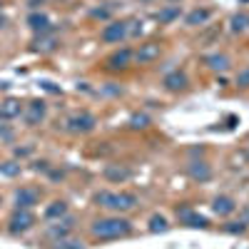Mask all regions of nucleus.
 <instances>
[{
	"mask_svg": "<svg viewBox=\"0 0 249 249\" xmlns=\"http://www.w3.org/2000/svg\"><path fill=\"white\" fill-rule=\"evenodd\" d=\"M40 85H43V90H48V92H53V95H60V88H55L53 82H48V80L40 82Z\"/></svg>",
	"mask_w": 249,
	"mask_h": 249,
	"instance_id": "obj_32",
	"label": "nucleus"
},
{
	"mask_svg": "<svg viewBox=\"0 0 249 249\" xmlns=\"http://www.w3.org/2000/svg\"><path fill=\"white\" fill-rule=\"evenodd\" d=\"M247 28H249V15L247 13H239V15L232 18V30L234 33H244Z\"/></svg>",
	"mask_w": 249,
	"mask_h": 249,
	"instance_id": "obj_25",
	"label": "nucleus"
},
{
	"mask_svg": "<svg viewBox=\"0 0 249 249\" xmlns=\"http://www.w3.org/2000/svg\"><path fill=\"white\" fill-rule=\"evenodd\" d=\"M167 219H164L162 214H152L150 217V232H167Z\"/></svg>",
	"mask_w": 249,
	"mask_h": 249,
	"instance_id": "obj_24",
	"label": "nucleus"
},
{
	"mask_svg": "<svg viewBox=\"0 0 249 249\" xmlns=\"http://www.w3.org/2000/svg\"><path fill=\"white\" fill-rule=\"evenodd\" d=\"M45 112H48V107H45V102L43 100H33L30 105H28V110H25V122L30 124H40L45 120Z\"/></svg>",
	"mask_w": 249,
	"mask_h": 249,
	"instance_id": "obj_7",
	"label": "nucleus"
},
{
	"mask_svg": "<svg viewBox=\"0 0 249 249\" xmlns=\"http://www.w3.org/2000/svg\"><path fill=\"white\" fill-rule=\"evenodd\" d=\"M55 45H57V40H55L53 35H48V33H43V35H40V40H37V48L45 50V53L55 50Z\"/></svg>",
	"mask_w": 249,
	"mask_h": 249,
	"instance_id": "obj_26",
	"label": "nucleus"
},
{
	"mask_svg": "<svg viewBox=\"0 0 249 249\" xmlns=\"http://www.w3.org/2000/svg\"><path fill=\"white\" fill-rule=\"evenodd\" d=\"M20 172H23V167H20V162L15 160H8V162H0V175L3 177H20Z\"/></svg>",
	"mask_w": 249,
	"mask_h": 249,
	"instance_id": "obj_21",
	"label": "nucleus"
},
{
	"mask_svg": "<svg viewBox=\"0 0 249 249\" xmlns=\"http://www.w3.org/2000/svg\"><path fill=\"white\" fill-rule=\"evenodd\" d=\"M40 3H43V0H30V5H33V8H37Z\"/></svg>",
	"mask_w": 249,
	"mask_h": 249,
	"instance_id": "obj_34",
	"label": "nucleus"
},
{
	"mask_svg": "<svg viewBox=\"0 0 249 249\" xmlns=\"http://www.w3.org/2000/svg\"><path fill=\"white\" fill-rule=\"evenodd\" d=\"M130 170L127 167H117V164H110V167L105 170V179L110 182H124V179H130Z\"/></svg>",
	"mask_w": 249,
	"mask_h": 249,
	"instance_id": "obj_16",
	"label": "nucleus"
},
{
	"mask_svg": "<svg viewBox=\"0 0 249 249\" xmlns=\"http://www.w3.org/2000/svg\"><path fill=\"white\" fill-rule=\"evenodd\" d=\"M20 112H23V105L18 97H8L0 102V120H15L20 117Z\"/></svg>",
	"mask_w": 249,
	"mask_h": 249,
	"instance_id": "obj_9",
	"label": "nucleus"
},
{
	"mask_svg": "<svg viewBox=\"0 0 249 249\" xmlns=\"http://www.w3.org/2000/svg\"><path fill=\"white\" fill-rule=\"evenodd\" d=\"M70 230H72V219H62V222H57V224L50 227L48 234L55 237V239H65V237L70 234Z\"/></svg>",
	"mask_w": 249,
	"mask_h": 249,
	"instance_id": "obj_17",
	"label": "nucleus"
},
{
	"mask_svg": "<svg viewBox=\"0 0 249 249\" xmlns=\"http://www.w3.org/2000/svg\"><path fill=\"white\" fill-rule=\"evenodd\" d=\"M82 244L77 242V239H60L57 242V249H80Z\"/></svg>",
	"mask_w": 249,
	"mask_h": 249,
	"instance_id": "obj_27",
	"label": "nucleus"
},
{
	"mask_svg": "<svg viewBox=\"0 0 249 249\" xmlns=\"http://www.w3.org/2000/svg\"><path fill=\"white\" fill-rule=\"evenodd\" d=\"M95 117L90 115V112H77V115H72L70 120H68V127H70V132H92L95 130Z\"/></svg>",
	"mask_w": 249,
	"mask_h": 249,
	"instance_id": "obj_5",
	"label": "nucleus"
},
{
	"mask_svg": "<svg viewBox=\"0 0 249 249\" xmlns=\"http://www.w3.org/2000/svg\"><path fill=\"white\" fill-rule=\"evenodd\" d=\"M170 3H179V0H170Z\"/></svg>",
	"mask_w": 249,
	"mask_h": 249,
	"instance_id": "obj_35",
	"label": "nucleus"
},
{
	"mask_svg": "<svg viewBox=\"0 0 249 249\" xmlns=\"http://www.w3.org/2000/svg\"><path fill=\"white\" fill-rule=\"evenodd\" d=\"M162 85L164 90H170V92H182L187 88V75L182 70H175V72H167L162 80Z\"/></svg>",
	"mask_w": 249,
	"mask_h": 249,
	"instance_id": "obj_8",
	"label": "nucleus"
},
{
	"mask_svg": "<svg viewBox=\"0 0 249 249\" xmlns=\"http://www.w3.org/2000/svg\"><path fill=\"white\" fill-rule=\"evenodd\" d=\"M160 53H162L160 43H144V45H140V48H137L135 60H137V62H152V60H157V57H160Z\"/></svg>",
	"mask_w": 249,
	"mask_h": 249,
	"instance_id": "obj_11",
	"label": "nucleus"
},
{
	"mask_svg": "<svg viewBox=\"0 0 249 249\" xmlns=\"http://www.w3.org/2000/svg\"><path fill=\"white\" fill-rule=\"evenodd\" d=\"M37 202H40V192L35 190V187H20V190L15 192L18 210H30V207H35Z\"/></svg>",
	"mask_w": 249,
	"mask_h": 249,
	"instance_id": "obj_6",
	"label": "nucleus"
},
{
	"mask_svg": "<svg viewBox=\"0 0 249 249\" xmlns=\"http://www.w3.org/2000/svg\"><path fill=\"white\" fill-rule=\"evenodd\" d=\"M177 217L184 222V224H190V227H207L210 222H207V217L197 214L195 210H190V207H182V210H177Z\"/></svg>",
	"mask_w": 249,
	"mask_h": 249,
	"instance_id": "obj_12",
	"label": "nucleus"
},
{
	"mask_svg": "<svg viewBox=\"0 0 249 249\" xmlns=\"http://www.w3.org/2000/svg\"><path fill=\"white\" fill-rule=\"evenodd\" d=\"M30 152H33L30 147H23V150H20V147H18V150H15V155H18V157H28Z\"/></svg>",
	"mask_w": 249,
	"mask_h": 249,
	"instance_id": "obj_33",
	"label": "nucleus"
},
{
	"mask_svg": "<svg viewBox=\"0 0 249 249\" xmlns=\"http://www.w3.org/2000/svg\"><path fill=\"white\" fill-rule=\"evenodd\" d=\"M10 227V234H23V232H28L30 227L35 224V214L30 212V210H18L13 217H10V222H8Z\"/></svg>",
	"mask_w": 249,
	"mask_h": 249,
	"instance_id": "obj_3",
	"label": "nucleus"
},
{
	"mask_svg": "<svg viewBox=\"0 0 249 249\" xmlns=\"http://www.w3.org/2000/svg\"><path fill=\"white\" fill-rule=\"evenodd\" d=\"M147 124H150V117L144 115V112H135V115L130 117V127H132V130H144Z\"/></svg>",
	"mask_w": 249,
	"mask_h": 249,
	"instance_id": "obj_23",
	"label": "nucleus"
},
{
	"mask_svg": "<svg viewBox=\"0 0 249 249\" xmlns=\"http://www.w3.org/2000/svg\"><path fill=\"white\" fill-rule=\"evenodd\" d=\"M100 37H102V43H110V45L112 43H120V40L127 37V23H122V20H112L110 25L102 28Z\"/></svg>",
	"mask_w": 249,
	"mask_h": 249,
	"instance_id": "obj_4",
	"label": "nucleus"
},
{
	"mask_svg": "<svg viewBox=\"0 0 249 249\" xmlns=\"http://www.w3.org/2000/svg\"><path fill=\"white\" fill-rule=\"evenodd\" d=\"M130 232H132L130 222L122 217H105L92 224V237L97 239H117V237H127Z\"/></svg>",
	"mask_w": 249,
	"mask_h": 249,
	"instance_id": "obj_1",
	"label": "nucleus"
},
{
	"mask_svg": "<svg viewBox=\"0 0 249 249\" xmlns=\"http://www.w3.org/2000/svg\"><path fill=\"white\" fill-rule=\"evenodd\" d=\"M95 202L100 207H107V210H115V212H127L137 204V197L132 192H97L95 195Z\"/></svg>",
	"mask_w": 249,
	"mask_h": 249,
	"instance_id": "obj_2",
	"label": "nucleus"
},
{
	"mask_svg": "<svg viewBox=\"0 0 249 249\" xmlns=\"http://www.w3.org/2000/svg\"><path fill=\"white\" fill-rule=\"evenodd\" d=\"M65 214H68V204L62 202V199H55L45 210V219H60V217H65Z\"/></svg>",
	"mask_w": 249,
	"mask_h": 249,
	"instance_id": "obj_19",
	"label": "nucleus"
},
{
	"mask_svg": "<svg viewBox=\"0 0 249 249\" xmlns=\"http://www.w3.org/2000/svg\"><path fill=\"white\" fill-rule=\"evenodd\" d=\"M204 62H207V65H210L212 70H217V72L230 68V57H227V55H207Z\"/></svg>",
	"mask_w": 249,
	"mask_h": 249,
	"instance_id": "obj_22",
	"label": "nucleus"
},
{
	"mask_svg": "<svg viewBox=\"0 0 249 249\" xmlns=\"http://www.w3.org/2000/svg\"><path fill=\"white\" fill-rule=\"evenodd\" d=\"M227 232H244V222H232L230 227H224Z\"/></svg>",
	"mask_w": 249,
	"mask_h": 249,
	"instance_id": "obj_30",
	"label": "nucleus"
},
{
	"mask_svg": "<svg viewBox=\"0 0 249 249\" xmlns=\"http://www.w3.org/2000/svg\"><path fill=\"white\" fill-rule=\"evenodd\" d=\"M0 137H3V140H13V130L8 127V124H0Z\"/></svg>",
	"mask_w": 249,
	"mask_h": 249,
	"instance_id": "obj_31",
	"label": "nucleus"
},
{
	"mask_svg": "<svg viewBox=\"0 0 249 249\" xmlns=\"http://www.w3.org/2000/svg\"><path fill=\"white\" fill-rule=\"evenodd\" d=\"M0 5H3V0H0Z\"/></svg>",
	"mask_w": 249,
	"mask_h": 249,
	"instance_id": "obj_36",
	"label": "nucleus"
},
{
	"mask_svg": "<svg viewBox=\"0 0 249 249\" xmlns=\"http://www.w3.org/2000/svg\"><path fill=\"white\" fill-rule=\"evenodd\" d=\"M190 177L197 179V182H207V179L212 177L210 164H207V162H192V164H190Z\"/></svg>",
	"mask_w": 249,
	"mask_h": 249,
	"instance_id": "obj_15",
	"label": "nucleus"
},
{
	"mask_svg": "<svg viewBox=\"0 0 249 249\" xmlns=\"http://www.w3.org/2000/svg\"><path fill=\"white\" fill-rule=\"evenodd\" d=\"M234 210H237V204H234L232 197H217V199H214V212H217V214L227 217V214H232Z\"/></svg>",
	"mask_w": 249,
	"mask_h": 249,
	"instance_id": "obj_18",
	"label": "nucleus"
},
{
	"mask_svg": "<svg viewBox=\"0 0 249 249\" xmlns=\"http://www.w3.org/2000/svg\"><path fill=\"white\" fill-rule=\"evenodd\" d=\"M28 25H30L35 33L43 35V33L50 30V20H48L45 13H30V15H28Z\"/></svg>",
	"mask_w": 249,
	"mask_h": 249,
	"instance_id": "obj_13",
	"label": "nucleus"
},
{
	"mask_svg": "<svg viewBox=\"0 0 249 249\" xmlns=\"http://www.w3.org/2000/svg\"><path fill=\"white\" fill-rule=\"evenodd\" d=\"M135 57V53L130 50V48H122V50H117V53H112L110 57H107V65L112 68V70H124L130 65V60Z\"/></svg>",
	"mask_w": 249,
	"mask_h": 249,
	"instance_id": "obj_10",
	"label": "nucleus"
},
{
	"mask_svg": "<svg viewBox=\"0 0 249 249\" xmlns=\"http://www.w3.org/2000/svg\"><path fill=\"white\" fill-rule=\"evenodd\" d=\"M237 85H239V88H249V70H242V72L237 75Z\"/></svg>",
	"mask_w": 249,
	"mask_h": 249,
	"instance_id": "obj_28",
	"label": "nucleus"
},
{
	"mask_svg": "<svg viewBox=\"0 0 249 249\" xmlns=\"http://www.w3.org/2000/svg\"><path fill=\"white\" fill-rule=\"evenodd\" d=\"M92 18L107 20V18H110V8H95V10H92Z\"/></svg>",
	"mask_w": 249,
	"mask_h": 249,
	"instance_id": "obj_29",
	"label": "nucleus"
},
{
	"mask_svg": "<svg viewBox=\"0 0 249 249\" xmlns=\"http://www.w3.org/2000/svg\"><path fill=\"white\" fill-rule=\"evenodd\" d=\"M210 18H212V10H210V8H197V10H192V13H187L184 23L195 28V25H204Z\"/></svg>",
	"mask_w": 249,
	"mask_h": 249,
	"instance_id": "obj_14",
	"label": "nucleus"
},
{
	"mask_svg": "<svg viewBox=\"0 0 249 249\" xmlns=\"http://www.w3.org/2000/svg\"><path fill=\"white\" fill-rule=\"evenodd\" d=\"M177 18H179V5H167V8H162L157 13L160 25H167V23H172V20H177Z\"/></svg>",
	"mask_w": 249,
	"mask_h": 249,
	"instance_id": "obj_20",
	"label": "nucleus"
}]
</instances>
